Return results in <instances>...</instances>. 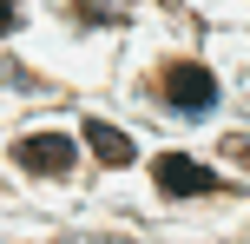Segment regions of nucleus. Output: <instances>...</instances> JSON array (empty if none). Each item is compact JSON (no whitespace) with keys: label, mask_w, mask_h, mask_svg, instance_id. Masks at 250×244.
<instances>
[{"label":"nucleus","mask_w":250,"mask_h":244,"mask_svg":"<svg viewBox=\"0 0 250 244\" xmlns=\"http://www.w3.org/2000/svg\"><path fill=\"white\" fill-rule=\"evenodd\" d=\"M158 92H165V106H171V112H185V119H198V112H211V106H217V79H211V66H198V60L165 66Z\"/></svg>","instance_id":"nucleus-1"},{"label":"nucleus","mask_w":250,"mask_h":244,"mask_svg":"<svg viewBox=\"0 0 250 244\" xmlns=\"http://www.w3.org/2000/svg\"><path fill=\"white\" fill-rule=\"evenodd\" d=\"M73 139H66V132H26L20 145H13V165H26L33 172V178H66V172H73Z\"/></svg>","instance_id":"nucleus-2"},{"label":"nucleus","mask_w":250,"mask_h":244,"mask_svg":"<svg viewBox=\"0 0 250 244\" xmlns=\"http://www.w3.org/2000/svg\"><path fill=\"white\" fill-rule=\"evenodd\" d=\"M151 172H158V192L165 198H204V192H217L211 165H198V158H185V152H165Z\"/></svg>","instance_id":"nucleus-3"},{"label":"nucleus","mask_w":250,"mask_h":244,"mask_svg":"<svg viewBox=\"0 0 250 244\" xmlns=\"http://www.w3.org/2000/svg\"><path fill=\"white\" fill-rule=\"evenodd\" d=\"M86 145H92L99 165H132V139L119 126H105V119H86Z\"/></svg>","instance_id":"nucleus-4"},{"label":"nucleus","mask_w":250,"mask_h":244,"mask_svg":"<svg viewBox=\"0 0 250 244\" xmlns=\"http://www.w3.org/2000/svg\"><path fill=\"white\" fill-rule=\"evenodd\" d=\"M73 13L86 26H125L132 20V0H73Z\"/></svg>","instance_id":"nucleus-5"},{"label":"nucleus","mask_w":250,"mask_h":244,"mask_svg":"<svg viewBox=\"0 0 250 244\" xmlns=\"http://www.w3.org/2000/svg\"><path fill=\"white\" fill-rule=\"evenodd\" d=\"M20 20H26V7H20V0H0V33H13Z\"/></svg>","instance_id":"nucleus-6"},{"label":"nucleus","mask_w":250,"mask_h":244,"mask_svg":"<svg viewBox=\"0 0 250 244\" xmlns=\"http://www.w3.org/2000/svg\"><path fill=\"white\" fill-rule=\"evenodd\" d=\"M224 158H237V165H250V132H237V139H224Z\"/></svg>","instance_id":"nucleus-7"}]
</instances>
